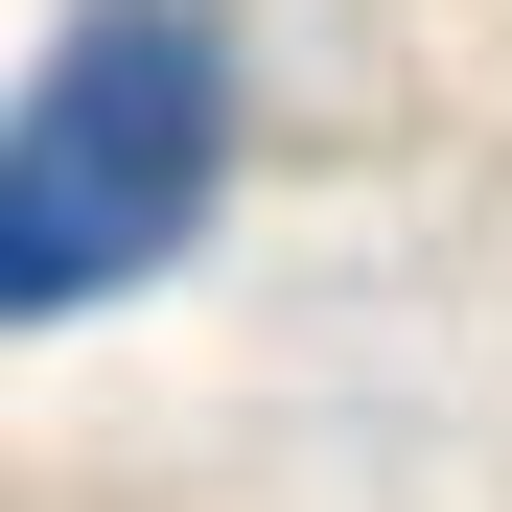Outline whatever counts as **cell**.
<instances>
[{"label":"cell","instance_id":"6da1fadb","mask_svg":"<svg viewBox=\"0 0 512 512\" xmlns=\"http://www.w3.org/2000/svg\"><path fill=\"white\" fill-rule=\"evenodd\" d=\"M233 187V24L210 0H70L47 70L0 94V326L117 303Z\"/></svg>","mask_w":512,"mask_h":512}]
</instances>
